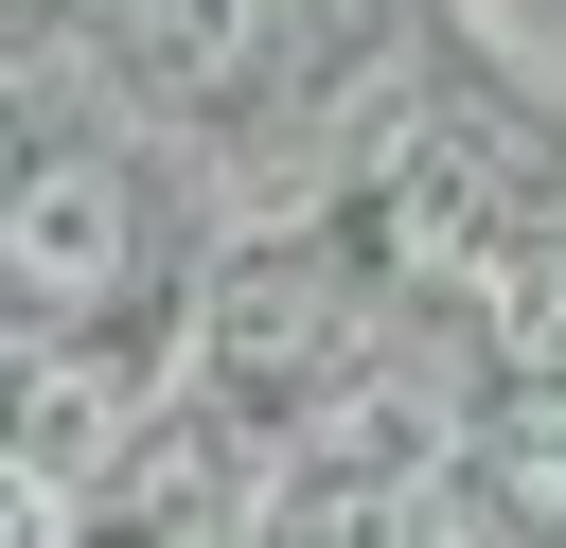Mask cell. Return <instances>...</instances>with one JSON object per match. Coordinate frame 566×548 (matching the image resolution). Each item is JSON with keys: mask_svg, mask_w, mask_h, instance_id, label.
<instances>
[{"mask_svg": "<svg viewBox=\"0 0 566 548\" xmlns=\"http://www.w3.org/2000/svg\"><path fill=\"white\" fill-rule=\"evenodd\" d=\"M106 283H124V194H106V159H35V177H18L0 301H35V318H88Z\"/></svg>", "mask_w": 566, "mask_h": 548, "instance_id": "6da1fadb", "label": "cell"}]
</instances>
